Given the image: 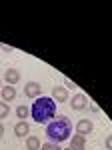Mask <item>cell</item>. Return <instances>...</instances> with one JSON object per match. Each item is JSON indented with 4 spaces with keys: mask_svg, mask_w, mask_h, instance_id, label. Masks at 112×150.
<instances>
[{
    "mask_svg": "<svg viewBox=\"0 0 112 150\" xmlns=\"http://www.w3.org/2000/svg\"><path fill=\"white\" fill-rule=\"evenodd\" d=\"M46 136L54 144H62L64 140H70L72 136V122L66 116H54L46 124Z\"/></svg>",
    "mask_w": 112,
    "mask_h": 150,
    "instance_id": "obj_1",
    "label": "cell"
},
{
    "mask_svg": "<svg viewBox=\"0 0 112 150\" xmlns=\"http://www.w3.org/2000/svg\"><path fill=\"white\" fill-rule=\"evenodd\" d=\"M30 116L38 124H48L56 116V102L50 96H38L30 106Z\"/></svg>",
    "mask_w": 112,
    "mask_h": 150,
    "instance_id": "obj_2",
    "label": "cell"
},
{
    "mask_svg": "<svg viewBox=\"0 0 112 150\" xmlns=\"http://www.w3.org/2000/svg\"><path fill=\"white\" fill-rule=\"evenodd\" d=\"M70 106L74 110H86L88 108V96L84 92H76L72 96V100H70Z\"/></svg>",
    "mask_w": 112,
    "mask_h": 150,
    "instance_id": "obj_3",
    "label": "cell"
},
{
    "mask_svg": "<svg viewBox=\"0 0 112 150\" xmlns=\"http://www.w3.org/2000/svg\"><path fill=\"white\" fill-rule=\"evenodd\" d=\"M40 92H42L40 82H28V84L24 86V94H26L28 98H32V100H36V98L40 96Z\"/></svg>",
    "mask_w": 112,
    "mask_h": 150,
    "instance_id": "obj_4",
    "label": "cell"
},
{
    "mask_svg": "<svg viewBox=\"0 0 112 150\" xmlns=\"http://www.w3.org/2000/svg\"><path fill=\"white\" fill-rule=\"evenodd\" d=\"M54 102L62 104V102H68V90L64 88V86H54L52 88V96H50Z\"/></svg>",
    "mask_w": 112,
    "mask_h": 150,
    "instance_id": "obj_5",
    "label": "cell"
},
{
    "mask_svg": "<svg viewBox=\"0 0 112 150\" xmlns=\"http://www.w3.org/2000/svg\"><path fill=\"white\" fill-rule=\"evenodd\" d=\"M92 130H94V124L90 122L88 118L78 120V124H76V134H78V136H86V134H90Z\"/></svg>",
    "mask_w": 112,
    "mask_h": 150,
    "instance_id": "obj_6",
    "label": "cell"
},
{
    "mask_svg": "<svg viewBox=\"0 0 112 150\" xmlns=\"http://www.w3.org/2000/svg\"><path fill=\"white\" fill-rule=\"evenodd\" d=\"M14 134L18 138H26L30 134V124L26 120H18V124H14Z\"/></svg>",
    "mask_w": 112,
    "mask_h": 150,
    "instance_id": "obj_7",
    "label": "cell"
},
{
    "mask_svg": "<svg viewBox=\"0 0 112 150\" xmlns=\"http://www.w3.org/2000/svg\"><path fill=\"white\" fill-rule=\"evenodd\" d=\"M4 80H6L8 86H14L16 82L20 80V72H18L16 68H6L4 70Z\"/></svg>",
    "mask_w": 112,
    "mask_h": 150,
    "instance_id": "obj_8",
    "label": "cell"
},
{
    "mask_svg": "<svg viewBox=\"0 0 112 150\" xmlns=\"http://www.w3.org/2000/svg\"><path fill=\"white\" fill-rule=\"evenodd\" d=\"M0 94H2V102H6V104L12 102V100L16 98V90H14V86H8V84L0 88Z\"/></svg>",
    "mask_w": 112,
    "mask_h": 150,
    "instance_id": "obj_9",
    "label": "cell"
},
{
    "mask_svg": "<svg viewBox=\"0 0 112 150\" xmlns=\"http://www.w3.org/2000/svg\"><path fill=\"white\" fill-rule=\"evenodd\" d=\"M84 146H86V140H84V136L74 134V136H72V140H70V150H84Z\"/></svg>",
    "mask_w": 112,
    "mask_h": 150,
    "instance_id": "obj_10",
    "label": "cell"
},
{
    "mask_svg": "<svg viewBox=\"0 0 112 150\" xmlns=\"http://www.w3.org/2000/svg\"><path fill=\"white\" fill-rule=\"evenodd\" d=\"M40 138L38 136H32V134H28L26 136V150H40Z\"/></svg>",
    "mask_w": 112,
    "mask_h": 150,
    "instance_id": "obj_11",
    "label": "cell"
},
{
    "mask_svg": "<svg viewBox=\"0 0 112 150\" xmlns=\"http://www.w3.org/2000/svg\"><path fill=\"white\" fill-rule=\"evenodd\" d=\"M30 114V108H28V106H18V108H16V116H18V118H20V120H26V116Z\"/></svg>",
    "mask_w": 112,
    "mask_h": 150,
    "instance_id": "obj_12",
    "label": "cell"
},
{
    "mask_svg": "<svg viewBox=\"0 0 112 150\" xmlns=\"http://www.w3.org/2000/svg\"><path fill=\"white\" fill-rule=\"evenodd\" d=\"M8 114H10V108H8V104L0 100V120H2V118H6Z\"/></svg>",
    "mask_w": 112,
    "mask_h": 150,
    "instance_id": "obj_13",
    "label": "cell"
},
{
    "mask_svg": "<svg viewBox=\"0 0 112 150\" xmlns=\"http://www.w3.org/2000/svg\"><path fill=\"white\" fill-rule=\"evenodd\" d=\"M40 150H62V148H60V144H54V142H44L40 146Z\"/></svg>",
    "mask_w": 112,
    "mask_h": 150,
    "instance_id": "obj_14",
    "label": "cell"
},
{
    "mask_svg": "<svg viewBox=\"0 0 112 150\" xmlns=\"http://www.w3.org/2000/svg\"><path fill=\"white\" fill-rule=\"evenodd\" d=\"M104 146H106L108 150L112 148V136H110V134H108V136H106V140H104Z\"/></svg>",
    "mask_w": 112,
    "mask_h": 150,
    "instance_id": "obj_15",
    "label": "cell"
},
{
    "mask_svg": "<svg viewBox=\"0 0 112 150\" xmlns=\"http://www.w3.org/2000/svg\"><path fill=\"white\" fill-rule=\"evenodd\" d=\"M0 48H2L4 52H12V50H14V48H12V46H8V44H0Z\"/></svg>",
    "mask_w": 112,
    "mask_h": 150,
    "instance_id": "obj_16",
    "label": "cell"
},
{
    "mask_svg": "<svg viewBox=\"0 0 112 150\" xmlns=\"http://www.w3.org/2000/svg\"><path fill=\"white\" fill-rule=\"evenodd\" d=\"M64 88L68 90V88H76V86H74V82H72V80H66V86H64Z\"/></svg>",
    "mask_w": 112,
    "mask_h": 150,
    "instance_id": "obj_17",
    "label": "cell"
},
{
    "mask_svg": "<svg viewBox=\"0 0 112 150\" xmlns=\"http://www.w3.org/2000/svg\"><path fill=\"white\" fill-rule=\"evenodd\" d=\"M2 134H4V124L0 122V136H2Z\"/></svg>",
    "mask_w": 112,
    "mask_h": 150,
    "instance_id": "obj_18",
    "label": "cell"
},
{
    "mask_svg": "<svg viewBox=\"0 0 112 150\" xmlns=\"http://www.w3.org/2000/svg\"><path fill=\"white\" fill-rule=\"evenodd\" d=\"M0 88H2V82H0Z\"/></svg>",
    "mask_w": 112,
    "mask_h": 150,
    "instance_id": "obj_19",
    "label": "cell"
},
{
    "mask_svg": "<svg viewBox=\"0 0 112 150\" xmlns=\"http://www.w3.org/2000/svg\"><path fill=\"white\" fill-rule=\"evenodd\" d=\"M66 150H70V148H66Z\"/></svg>",
    "mask_w": 112,
    "mask_h": 150,
    "instance_id": "obj_20",
    "label": "cell"
}]
</instances>
